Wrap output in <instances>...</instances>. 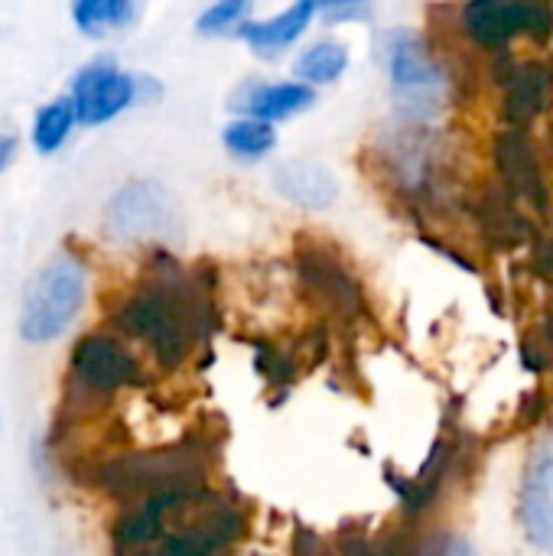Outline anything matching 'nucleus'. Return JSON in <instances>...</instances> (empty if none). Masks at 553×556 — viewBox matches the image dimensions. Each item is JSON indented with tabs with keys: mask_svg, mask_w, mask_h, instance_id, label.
<instances>
[{
	"mask_svg": "<svg viewBox=\"0 0 553 556\" xmlns=\"http://www.w3.org/2000/svg\"><path fill=\"white\" fill-rule=\"evenodd\" d=\"M241 534L235 505L199 485L140 498L114 528L117 556H225Z\"/></svg>",
	"mask_w": 553,
	"mask_h": 556,
	"instance_id": "nucleus-1",
	"label": "nucleus"
},
{
	"mask_svg": "<svg viewBox=\"0 0 553 556\" xmlns=\"http://www.w3.org/2000/svg\"><path fill=\"white\" fill-rule=\"evenodd\" d=\"M117 326L143 342L163 368H176L205 332V306L196 287L169 267L117 309Z\"/></svg>",
	"mask_w": 553,
	"mask_h": 556,
	"instance_id": "nucleus-2",
	"label": "nucleus"
},
{
	"mask_svg": "<svg viewBox=\"0 0 553 556\" xmlns=\"http://www.w3.org/2000/svg\"><path fill=\"white\" fill-rule=\"evenodd\" d=\"M85 300H88L85 264L68 251L49 257L26 287L23 313H20V336L29 345L55 342L78 319Z\"/></svg>",
	"mask_w": 553,
	"mask_h": 556,
	"instance_id": "nucleus-3",
	"label": "nucleus"
},
{
	"mask_svg": "<svg viewBox=\"0 0 553 556\" xmlns=\"http://www.w3.org/2000/svg\"><path fill=\"white\" fill-rule=\"evenodd\" d=\"M143 381L137 355L108 332L81 336L68 362V391L81 401H104Z\"/></svg>",
	"mask_w": 553,
	"mask_h": 556,
	"instance_id": "nucleus-4",
	"label": "nucleus"
},
{
	"mask_svg": "<svg viewBox=\"0 0 553 556\" xmlns=\"http://www.w3.org/2000/svg\"><path fill=\"white\" fill-rule=\"evenodd\" d=\"M463 33L486 46L505 49L518 36L544 39L553 33V10L548 3L535 0H476L460 10Z\"/></svg>",
	"mask_w": 553,
	"mask_h": 556,
	"instance_id": "nucleus-5",
	"label": "nucleus"
},
{
	"mask_svg": "<svg viewBox=\"0 0 553 556\" xmlns=\"http://www.w3.org/2000/svg\"><path fill=\"white\" fill-rule=\"evenodd\" d=\"M147 88L156 91L150 78L127 75L111 59H95L75 72L72 101H75L81 124H104V121L117 117L121 111H127L137 98H143Z\"/></svg>",
	"mask_w": 553,
	"mask_h": 556,
	"instance_id": "nucleus-6",
	"label": "nucleus"
},
{
	"mask_svg": "<svg viewBox=\"0 0 553 556\" xmlns=\"http://www.w3.org/2000/svg\"><path fill=\"white\" fill-rule=\"evenodd\" d=\"M176 225V205L166 189L156 182H130L108 202L104 228L117 241H147L163 238Z\"/></svg>",
	"mask_w": 553,
	"mask_h": 556,
	"instance_id": "nucleus-7",
	"label": "nucleus"
},
{
	"mask_svg": "<svg viewBox=\"0 0 553 556\" xmlns=\"http://www.w3.org/2000/svg\"><path fill=\"white\" fill-rule=\"evenodd\" d=\"M521 525L528 541L553 554V437L538 443L521 479Z\"/></svg>",
	"mask_w": 553,
	"mask_h": 556,
	"instance_id": "nucleus-8",
	"label": "nucleus"
},
{
	"mask_svg": "<svg viewBox=\"0 0 553 556\" xmlns=\"http://www.w3.org/2000/svg\"><path fill=\"white\" fill-rule=\"evenodd\" d=\"M388 72L394 88L411 98V101H427L443 88V72L433 62V55L427 52V46L411 33V29H398L388 33Z\"/></svg>",
	"mask_w": 553,
	"mask_h": 556,
	"instance_id": "nucleus-9",
	"label": "nucleus"
},
{
	"mask_svg": "<svg viewBox=\"0 0 553 556\" xmlns=\"http://www.w3.org/2000/svg\"><path fill=\"white\" fill-rule=\"evenodd\" d=\"M313 104H316V88H310L303 81H271V85H248L238 94L235 108L248 111V117L274 124V121L293 117Z\"/></svg>",
	"mask_w": 553,
	"mask_h": 556,
	"instance_id": "nucleus-10",
	"label": "nucleus"
},
{
	"mask_svg": "<svg viewBox=\"0 0 553 556\" xmlns=\"http://www.w3.org/2000/svg\"><path fill=\"white\" fill-rule=\"evenodd\" d=\"M274 186L280 189L284 199H290L300 208H326L336 202V179L316 160H290L277 166Z\"/></svg>",
	"mask_w": 553,
	"mask_h": 556,
	"instance_id": "nucleus-11",
	"label": "nucleus"
},
{
	"mask_svg": "<svg viewBox=\"0 0 553 556\" xmlns=\"http://www.w3.org/2000/svg\"><path fill=\"white\" fill-rule=\"evenodd\" d=\"M316 13H319V7L310 3V0H303V3H293L290 10L271 16V20H251V23H244V29H241L238 36H241L254 52L274 55V52L293 46V42L310 29V23H313Z\"/></svg>",
	"mask_w": 553,
	"mask_h": 556,
	"instance_id": "nucleus-12",
	"label": "nucleus"
},
{
	"mask_svg": "<svg viewBox=\"0 0 553 556\" xmlns=\"http://www.w3.org/2000/svg\"><path fill=\"white\" fill-rule=\"evenodd\" d=\"M551 68L541 65V62L521 65L508 81V114L518 117V121H528L538 111H544L548 98H551Z\"/></svg>",
	"mask_w": 553,
	"mask_h": 556,
	"instance_id": "nucleus-13",
	"label": "nucleus"
},
{
	"mask_svg": "<svg viewBox=\"0 0 553 556\" xmlns=\"http://www.w3.org/2000/svg\"><path fill=\"white\" fill-rule=\"evenodd\" d=\"M72 20L85 36H108L137 20V3L130 0H81L72 7Z\"/></svg>",
	"mask_w": 553,
	"mask_h": 556,
	"instance_id": "nucleus-14",
	"label": "nucleus"
},
{
	"mask_svg": "<svg viewBox=\"0 0 553 556\" xmlns=\"http://www.w3.org/2000/svg\"><path fill=\"white\" fill-rule=\"evenodd\" d=\"M75 121H78V111H75L72 94L52 98V101L42 104V108L36 111V117H33V147H36L39 153H55V150L68 140Z\"/></svg>",
	"mask_w": 553,
	"mask_h": 556,
	"instance_id": "nucleus-15",
	"label": "nucleus"
},
{
	"mask_svg": "<svg viewBox=\"0 0 553 556\" xmlns=\"http://www.w3.org/2000/svg\"><path fill=\"white\" fill-rule=\"evenodd\" d=\"M345 68H349V49L336 39H319L297 59V78L310 88L332 85Z\"/></svg>",
	"mask_w": 553,
	"mask_h": 556,
	"instance_id": "nucleus-16",
	"label": "nucleus"
},
{
	"mask_svg": "<svg viewBox=\"0 0 553 556\" xmlns=\"http://www.w3.org/2000/svg\"><path fill=\"white\" fill-rule=\"evenodd\" d=\"M222 143L241 160H261L277 147V130L257 117H238L222 130Z\"/></svg>",
	"mask_w": 553,
	"mask_h": 556,
	"instance_id": "nucleus-17",
	"label": "nucleus"
},
{
	"mask_svg": "<svg viewBox=\"0 0 553 556\" xmlns=\"http://www.w3.org/2000/svg\"><path fill=\"white\" fill-rule=\"evenodd\" d=\"M244 23H251V3H215L199 16V33L202 36H228V33H241Z\"/></svg>",
	"mask_w": 553,
	"mask_h": 556,
	"instance_id": "nucleus-18",
	"label": "nucleus"
},
{
	"mask_svg": "<svg viewBox=\"0 0 553 556\" xmlns=\"http://www.w3.org/2000/svg\"><path fill=\"white\" fill-rule=\"evenodd\" d=\"M16 150H20L16 134H0V173L10 169V163L16 160Z\"/></svg>",
	"mask_w": 553,
	"mask_h": 556,
	"instance_id": "nucleus-19",
	"label": "nucleus"
},
{
	"mask_svg": "<svg viewBox=\"0 0 553 556\" xmlns=\"http://www.w3.org/2000/svg\"><path fill=\"white\" fill-rule=\"evenodd\" d=\"M365 7H355V3H336V7H326V16L329 20H349V16H362Z\"/></svg>",
	"mask_w": 553,
	"mask_h": 556,
	"instance_id": "nucleus-20",
	"label": "nucleus"
},
{
	"mask_svg": "<svg viewBox=\"0 0 553 556\" xmlns=\"http://www.w3.org/2000/svg\"><path fill=\"white\" fill-rule=\"evenodd\" d=\"M440 556H479L466 541H453L450 547H443V554Z\"/></svg>",
	"mask_w": 553,
	"mask_h": 556,
	"instance_id": "nucleus-21",
	"label": "nucleus"
},
{
	"mask_svg": "<svg viewBox=\"0 0 553 556\" xmlns=\"http://www.w3.org/2000/svg\"><path fill=\"white\" fill-rule=\"evenodd\" d=\"M548 336H551V345H553V309H551V316H548Z\"/></svg>",
	"mask_w": 553,
	"mask_h": 556,
	"instance_id": "nucleus-22",
	"label": "nucleus"
}]
</instances>
